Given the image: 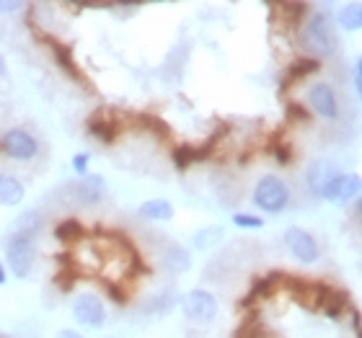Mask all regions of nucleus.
Segmentation results:
<instances>
[{
  "instance_id": "9b49d317",
  "label": "nucleus",
  "mask_w": 362,
  "mask_h": 338,
  "mask_svg": "<svg viewBox=\"0 0 362 338\" xmlns=\"http://www.w3.org/2000/svg\"><path fill=\"white\" fill-rule=\"evenodd\" d=\"M47 44H49V49H52L54 62H57V65H60V68L65 70V73H68V76L73 78V80H76V83H83L86 85L83 73H81V70H78V65L73 62V52H70L68 47L60 44V42H52V39H49Z\"/></svg>"
},
{
  "instance_id": "a211bd4d",
  "label": "nucleus",
  "mask_w": 362,
  "mask_h": 338,
  "mask_svg": "<svg viewBox=\"0 0 362 338\" xmlns=\"http://www.w3.org/2000/svg\"><path fill=\"white\" fill-rule=\"evenodd\" d=\"M140 215L148 219H171L174 217V207L166 199H153V202H145L140 207Z\"/></svg>"
},
{
  "instance_id": "4468645a",
  "label": "nucleus",
  "mask_w": 362,
  "mask_h": 338,
  "mask_svg": "<svg viewBox=\"0 0 362 338\" xmlns=\"http://www.w3.org/2000/svg\"><path fill=\"white\" fill-rule=\"evenodd\" d=\"M88 132L93 137H98L104 145H112L114 137H117V121L104 119L101 114H93V116L88 119Z\"/></svg>"
},
{
  "instance_id": "aec40b11",
  "label": "nucleus",
  "mask_w": 362,
  "mask_h": 338,
  "mask_svg": "<svg viewBox=\"0 0 362 338\" xmlns=\"http://www.w3.org/2000/svg\"><path fill=\"white\" fill-rule=\"evenodd\" d=\"M137 127L148 129L151 135H156L158 140H166V137H171V129H168V124L163 119H158V116H151V114H140L137 116Z\"/></svg>"
},
{
  "instance_id": "c85d7f7f",
  "label": "nucleus",
  "mask_w": 362,
  "mask_h": 338,
  "mask_svg": "<svg viewBox=\"0 0 362 338\" xmlns=\"http://www.w3.org/2000/svg\"><path fill=\"white\" fill-rule=\"evenodd\" d=\"M23 3H0V13H13V11H21Z\"/></svg>"
},
{
  "instance_id": "0eeeda50",
  "label": "nucleus",
  "mask_w": 362,
  "mask_h": 338,
  "mask_svg": "<svg viewBox=\"0 0 362 338\" xmlns=\"http://www.w3.org/2000/svg\"><path fill=\"white\" fill-rule=\"evenodd\" d=\"M0 150L16 160H31L34 155H37V143H34V137H31L29 132H23V129H11V132L3 137Z\"/></svg>"
},
{
  "instance_id": "1a4fd4ad",
  "label": "nucleus",
  "mask_w": 362,
  "mask_h": 338,
  "mask_svg": "<svg viewBox=\"0 0 362 338\" xmlns=\"http://www.w3.org/2000/svg\"><path fill=\"white\" fill-rule=\"evenodd\" d=\"M337 176H339V168H337V163H332V160H313L308 166V171H305V181H308L310 191L316 196L324 194V188L329 186Z\"/></svg>"
},
{
  "instance_id": "423d86ee",
  "label": "nucleus",
  "mask_w": 362,
  "mask_h": 338,
  "mask_svg": "<svg viewBox=\"0 0 362 338\" xmlns=\"http://www.w3.org/2000/svg\"><path fill=\"white\" fill-rule=\"evenodd\" d=\"M73 318H76L81 325L98 328V325L106 320V308L101 305L98 297H93V294H81V297L73 302Z\"/></svg>"
},
{
  "instance_id": "f257e3e1",
  "label": "nucleus",
  "mask_w": 362,
  "mask_h": 338,
  "mask_svg": "<svg viewBox=\"0 0 362 338\" xmlns=\"http://www.w3.org/2000/svg\"><path fill=\"white\" fill-rule=\"evenodd\" d=\"M303 47L305 52L310 54V60H318L321 57H332L339 47V39H337V29H334L332 16L316 13L305 21V29H303Z\"/></svg>"
},
{
  "instance_id": "c756f323",
  "label": "nucleus",
  "mask_w": 362,
  "mask_h": 338,
  "mask_svg": "<svg viewBox=\"0 0 362 338\" xmlns=\"http://www.w3.org/2000/svg\"><path fill=\"white\" fill-rule=\"evenodd\" d=\"M106 289H109V294H112V300H114V302H119V305H124V302H127V297H124L122 292H117L114 286H106Z\"/></svg>"
},
{
  "instance_id": "72a5a7b5",
  "label": "nucleus",
  "mask_w": 362,
  "mask_h": 338,
  "mask_svg": "<svg viewBox=\"0 0 362 338\" xmlns=\"http://www.w3.org/2000/svg\"><path fill=\"white\" fill-rule=\"evenodd\" d=\"M352 328H355V333H360V320H357V315H352Z\"/></svg>"
},
{
  "instance_id": "6ab92c4d",
  "label": "nucleus",
  "mask_w": 362,
  "mask_h": 338,
  "mask_svg": "<svg viewBox=\"0 0 362 338\" xmlns=\"http://www.w3.org/2000/svg\"><path fill=\"white\" fill-rule=\"evenodd\" d=\"M339 26L341 29H347V31H355V29H360L362 26V8H360V3H349V6H344L339 11Z\"/></svg>"
},
{
  "instance_id": "b1692460",
  "label": "nucleus",
  "mask_w": 362,
  "mask_h": 338,
  "mask_svg": "<svg viewBox=\"0 0 362 338\" xmlns=\"http://www.w3.org/2000/svg\"><path fill=\"white\" fill-rule=\"evenodd\" d=\"M269 152L274 155V160H277L279 166H290V160H293V152H290L287 143H282V140H277V137H272Z\"/></svg>"
},
{
  "instance_id": "cd10ccee",
  "label": "nucleus",
  "mask_w": 362,
  "mask_h": 338,
  "mask_svg": "<svg viewBox=\"0 0 362 338\" xmlns=\"http://www.w3.org/2000/svg\"><path fill=\"white\" fill-rule=\"evenodd\" d=\"M86 166H88V155H76V158H73V171L76 173H86Z\"/></svg>"
},
{
  "instance_id": "a878e982",
  "label": "nucleus",
  "mask_w": 362,
  "mask_h": 338,
  "mask_svg": "<svg viewBox=\"0 0 362 338\" xmlns=\"http://www.w3.org/2000/svg\"><path fill=\"white\" fill-rule=\"evenodd\" d=\"M233 338H262V325L257 320H246V323L235 331Z\"/></svg>"
},
{
  "instance_id": "4be33fe9",
  "label": "nucleus",
  "mask_w": 362,
  "mask_h": 338,
  "mask_svg": "<svg viewBox=\"0 0 362 338\" xmlns=\"http://www.w3.org/2000/svg\"><path fill=\"white\" fill-rule=\"evenodd\" d=\"M199 160H202V155H199V150H197L194 145H181V147L174 150V166L179 171L189 168L192 163H199Z\"/></svg>"
},
{
  "instance_id": "2eb2a0df",
  "label": "nucleus",
  "mask_w": 362,
  "mask_h": 338,
  "mask_svg": "<svg viewBox=\"0 0 362 338\" xmlns=\"http://www.w3.org/2000/svg\"><path fill=\"white\" fill-rule=\"evenodd\" d=\"M321 68V62L318 60H310V57H303V60H295L287 70V76L282 78V85H290L295 80H300V78H308L310 73H316Z\"/></svg>"
},
{
  "instance_id": "6e6552de",
  "label": "nucleus",
  "mask_w": 362,
  "mask_h": 338,
  "mask_svg": "<svg viewBox=\"0 0 362 338\" xmlns=\"http://www.w3.org/2000/svg\"><path fill=\"white\" fill-rule=\"evenodd\" d=\"M360 194V176H344V173H339L337 179L329 183V186L324 188V194H321V199H329V202H339V204H347L352 196Z\"/></svg>"
},
{
  "instance_id": "ddd939ff",
  "label": "nucleus",
  "mask_w": 362,
  "mask_h": 338,
  "mask_svg": "<svg viewBox=\"0 0 362 338\" xmlns=\"http://www.w3.org/2000/svg\"><path fill=\"white\" fill-rule=\"evenodd\" d=\"M23 199V183L13 176H8V173H0V204H6V207H16V204H21Z\"/></svg>"
},
{
  "instance_id": "473e14b6",
  "label": "nucleus",
  "mask_w": 362,
  "mask_h": 338,
  "mask_svg": "<svg viewBox=\"0 0 362 338\" xmlns=\"http://www.w3.org/2000/svg\"><path fill=\"white\" fill-rule=\"evenodd\" d=\"M6 284V269H3V263H0V286Z\"/></svg>"
},
{
  "instance_id": "20e7f679",
  "label": "nucleus",
  "mask_w": 362,
  "mask_h": 338,
  "mask_svg": "<svg viewBox=\"0 0 362 338\" xmlns=\"http://www.w3.org/2000/svg\"><path fill=\"white\" fill-rule=\"evenodd\" d=\"M8 266L18 279H26L31 274V266H34V246H31L29 238H13L8 243L6 251Z\"/></svg>"
},
{
  "instance_id": "f8f14e48",
  "label": "nucleus",
  "mask_w": 362,
  "mask_h": 338,
  "mask_svg": "<svg viewBox=\"0 0 362 338\" xmlns=\"http://www.w3.org/2000/svg\"><path fill=\"white\" fill-rule=\"evenodd\" d=\"M318 308L324 310L329 318H339L341 313L349 308V294L341 292V289H332V286H326L324 297H321V305H318Z\"/></svg>"
},
{
  "instance_id": "7c9ffc66",
  "label": "nucleus",
  "mask_w": 362,
  "mask_h": 338,
  "mask_svg": "<svg viewBox=\"0 0 362 338\" xmlns=\"http://www.w3.org/2000/svg\"><path fill=\"white\" fill-rule=\"evenodd\" d=\"M355 88L362 90V62H357L355 65Z\"/></svg>"
},
{
  "instance_id": "2f4dec72",
  "label": "nucleus",
  "mask_w": 362,
  "mask_h": 338,
  "mask_svg": "<svg viewBox=\"0 0 362 338\" xmlns=\"http://www.w3.org/2000/svg\"><path fill=\"white\" fill-rule=\"evenodd\" d=\"M57 338H83L78 331H60L57 333Z\"/></svg>"
},
{
  "instance_id": "393cba45",
  "label": "nucleus",
  "mask_w": 362,
  "mask_h": 338,
  "mask_svg": "<svg viewBox=\"0 0 362 338\" xmlns=\"http://www.w3.org/2000/svg\"><path fill=\"white\" fill-rule=\"evenodd\" d=\"M285 111H287V116H290V121H298V124H308L310 121V114L305 111V106H300V104H287Z\"/></svg>"
},
{
  "instance_id": "dca6fc26",
  "label": "nucleus",
  "mask_w": 362,
  "mask_h": 338,
  "mask_svg": "<svg viewBox=\"0 0 362 338\" xmlns=\"http://www.w3.org/2000/svg\"><path fill=\"white\" fill-rule=\"evenodd\" d=\"M104 194V179L101 176H88L83 183H78V199L86 204L98 202V196Z\"/></svg>"
},
{
  "instance_id": "412c9836",
  "label": "nucleus",
  "mask_w": 362,
  "mask_h": 338,
  "mask_svg": "<svg viewBox=\"0 0 362 338\" xmlns=\"http://www.w3.org/2000/svg\"><path fill=\"white\" fill-rule=\"evenodd\" d=\"M81 235H83V225L78 219H65V222L54 227V238L60 243H76Z\"/></svg>"
},
{
  "instance_id": "f3484780",
  "label": "nucleus",
  "mask_w": 362,
  "mask_h": 338,
  "mask_svg": "<svg viewBox=\"0 0 362 338\" xmlns=\"http://www.w3.org/2000/svg\"><path fill=\"white\" fill-rule=\"evenodd\" d=\"M39 222H42V217H39V212H34V210H31V212H23L21 217H18V219L13 222V233H16V238H29V241H31V235H34V233L39 230V227H42Z\"/></svg>"
},
{
  "instance_id": "7ed1b4c3",
  "label": "nucleus",
  "mask_w": 362,
  "mask_h": 338,
  "mask_svg": "<svg viewBox=\"0 0 362 338\" xmlns=\"http://www.w3.org/2000/svg\"><path fill=\"white\" fill-rule=\"evenodd\" d=\"M184 315L197 323H210L218 315V300L204 289H194L184 297Z\"/></svg>"
},
{
  "instance_id": "f704fd0d",
  "label": "nucleus",
  "mask_w": 362,
  "mask_h": 338,
  "mask_svg": "<svg viewBox=\"0 0 362 338\" xmlns=\"http://www.w3.org/2000/svg\"><path fill=\"white\" fill-rule=\"evenodd\" d=\"M6 73V60H3V54H0V76Z\"/></svg>"
},
{
  "instance_id": "39448f33",
  "label": "nucleus",
  "mask_w": 362,
  "mask_h": 338,
  "mask_svg": "<svg viewBox=\"0 0 362 338\" xmlns=\"http://www.w3.org/2000/svg\"><path fill=\"white\" fill-rule=\"evenodd\" d=\"M285 241L290 246V253L298 258L300 263H316L318 255H321V248L313 235H308L305 230H298V227H290L285 233Z\"/></svg>"
},
{
  "instance_id": "5701e85b",
  "label": "nucleus",
  "mask_w": 362,
  "mask_h": 338,
  "mask_svg": "<svg viewBox=\"0 0 362 338\" xmlns=\"http://www.w3.org/2000/svg\"><path fill=\"white\" fill-rule=\"evenodd\" d=\"M220 238H223V227H204L202 233L194 235V246L197 248H212V246H218Z\"/></svg>"
},
{
  "instance_id": "f03ea898",
  "label": "nucleus",
  "mask_w": 362,
  "mask_h": 338,
  "mask_svg": "<svg viewBox=\"0 0 362 338\" xmlns=\"http://www.w3.org/2000/svg\"><path fill=\"white\" fill-rule=\"evenodd\" d=\"M254 204H257L259 210L277 215V212H282L290 204V191H287V186L277 176H264L257 183V188H254Z\"/></svg>"
},
{
  "instance_id": "bb28decb",
  "label": "nucleus",
  "mask_w": 362,
  "mask_h": 338,
  "mask_svg": "<svg viewBox=\"0 0 362 338\" xmlns=\"http://www.w3.org/2000/svg\"><path fill=\"white\" fill-rule=\"evenodd\" d=\"M233 225L246 227V230H259L264 222H262L259 217H254V215H233Z\"/></svg>"
},
{
  "instance_id": "9d476101",
  "label": "nucleus",
  "mask_w": 362,
  "mask_h": 338,
  "mask_svg": "<svg viewBox=\"0 0 362 338\" xmlns=\"http://www.w3.org/2000/svg\"><path fill=\"white\" fill-rule=\"evenodd\" d=\"M308 101L313 106V111L321 114L324 119H337L339 116V104H337V96H334V88L326 83H318L310 88Z\"/></svg>"
}]
</instances>
